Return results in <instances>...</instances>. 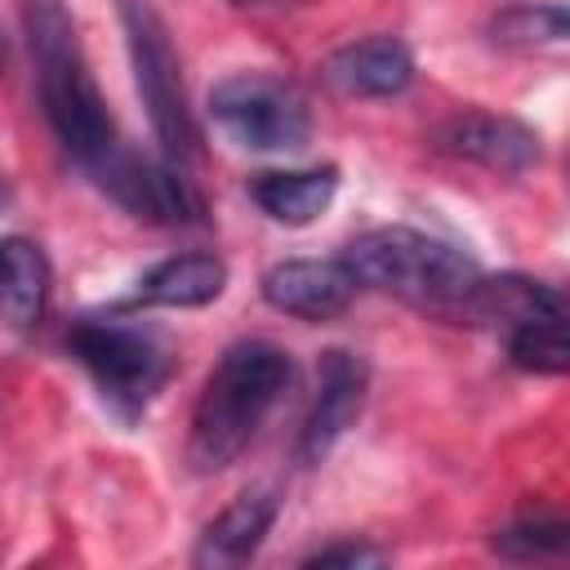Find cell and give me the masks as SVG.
Returning <instances> with one entry per match:
<instances>
[{"mask_svg": "<svg viewBox=\"0 0 570 570\" xmlns=\"http://www.w3.org/2000/svg\"><path fill=\"white\" fill-rule=\"evenodd\" d=\"M508 356L525 374H566L570 347H566V316H543L508 330Z\"/></svg>", "mask_w": 570, "mask_h": 570, "instance_id": "18", "label": "cell"}, {"mask_svg": "<svg viewBox=\"0 0 570 570\" xmlns=\"http://www.w3.org/2000/svg\"><path fill=\"white\" fill-rule=\"evenodd\" d=\"M356 289L361 285L343 258H285L263 272L267 307L298 316V321H330V316L347 312Z\"/></svg>", "mask_w": 570, "mask_h": 570, "instance_id": "10", "label": "cell"}, {"mask_svg": "<svg viewBox=\"0 0 570 570\" xmlns=\"http://www.w3.org/2000/svg\"><path fill=\"white\" fill-rule=\"evenodd\" d=\"M254 205L285 223V227H307L316 214L330 209L334 191H338V169L334 165H316V169H276V174H258L254 178Z\"/></svg>", "mask_w": 570, "mask_h": 570, "instance_id": "15", "label": "cell"}, {"mask_svg": "<svg viewBox=\"0 0 570 570\" xmlns=\"http://www.w3.org/2000/svg\"><path fill=\"white\" fill-rule=\"evenodd\" d=\"M321 71L347 98H392L414 80V53L396 36H370L334 49Z\"/></svg>", "mask_w": 570, "mask_h": 570, "instance_id": "11", "label": "cell"}, {"mask_svg": "<svg viewBox=\"0 0 570 570\" xmlns=\"http://www.w3.org/2000/svg\"><path fill=\"white\" fill-rule=\"evenodd\" d=\"M89 178L134 218L156 223V227H178V223H196L200 200L187 183V174L169 160H151L138 156L134 147H116L98 169H89Z\"/></svg>", "mask_w": 570, "mask_h": 570, "instance_id": "7", "label": "cell"}, {"mask_svg": "<svg viewBox=\"0 0 570 570\" xmlns=\"http://www.w3.org/2000/svg\"><path fill=\"white\" fill-rule=\"evenodd\" d=\"M303 566H383V548H374V543H352V539H343V543H330V548H316Z\"/></svg>", "mask_w": 570, "mask_h": 570, "instance_id": "20", "label": "cell"}, {"mask_svg": "<svg viewBox=\"0 0 570 570\" xmlns=\"http://www.w3.org/2000/svg\"><path fill=\"white\" fill-rule=\"evenodd\" d=\"M209 116L232 142L249 151H298L312 138V111L303 94L263 71H240L214 85Z\"/></svg>", "mask_w": 570, "mask_h": 570, "instance_id": "6", "label": "cell"}, {"mask_svg": "<svg viewBox=\"0 0 570 570\" xmlns=\"http://www.w3.org/2000/svg\"><path fill=\"white\" fill-rule=\"evenodd\" d=\"M566 31H570V13L561 0H521V4H508L503 13H494V22H490V40L503 49L561 45Z\"/></svg>", "mask_w": 570, "mask_h": 570, "instance_id": "17", "label": "cell"}, {"mask_svg": "<svg viewBox=\"0 0 570 570\" xmlns=\"http://www.w3.org/2000/svg\"><path fill=\"white\" fill-rule=\"evenodd\" d=\"M289 379H294V365L285 347L267 338L232 343L196 396L191 432H187V463L196 472H223L254 441V432L276 410Z\"/></svg>", "mask_w": 570, "mask_h": 570, "instance_id": "2", "label": "cell"}, {"mask_svg": "<svg viewBox=\"0 0 570 570\" xmlns=\"http://www.w3.org/2000/svg\"><path fill=\"white\" fill-rule=\"evenodd\" d=\"M67 352L94 379L102 401L120 419H138L169 379V356L156 334L125 321H80L67 334Z\"/></svg>", "mask_w": 570, "mask_h": 570, "instance_id": "5", "label": "cell"}, {"mask_svg": "<svg viewBox=\"0 0 570 570\" xmlns=\"http://www.w3.org/2000/svg\"><path fill=\"white\" fill-rule=\"evenodd\" d=\"M227 263L218 254H174L138 281V303L147 307H205L223 294Z\"/></svg>", "mask_w": 570, "mask_h": 570, "instance_id": "16", "label": "cell"}, {"mask_svg": "<svg viewBox=\"0 0 570 570\" xmlns=\"http://www.w3.org/2000/svg\"><path fill=\"white\" fill-rule=\"evenodd\" d=\"M22 31H27L40 107H45L53 138L85 174L98 169L120 147V134L107 116V102L98 94L89 62H85V49H80L67 4L62 0H22Z\"/></svg>", "mask_w": 570, "mask_h": 570, "instance_id": "1", "label": "cell"}, {"mask_svg": "<svg viewBox=\"0 0 570 570\" xmlns=\"http://www.w3.org/2000/svg\"><path fill=\"white\" fill-rule=\"evenodd\" d=\"M543 316H566V303L552 285L530 281V276H476L472 294L459 303V312L450 321H468V325H494V330H517L525 321H543Z\"/></svg>", "mask_w": 570, "mask_h": 570, "instance_id": "12", "label": "cell"}, {"mask_svg": "<svg viewBox=\"0 0 570 570\" xmlns=\"http://www.w3.org/2000/svg\"><path fill=\"white\" fill-rule=\"evenodd\" d=\"M120 27H125L129 67H134V85H138V98L147 107V120L165 147V160L183 169L200 151V129H196V116L187 107L183 67H178L169 27L151 0H120Z\"/></svg>", "mask_w": 570, "mask_h": 570, "instance_id": "4", "label": "cell"}, {"mask_svg": "<svg viewBox=\"0 0 570 570\" xmlns=\"http://www.w3.org/2000/svg\"><path fill=\"white\" fill-rule=\"evenodd\" d=\"M276 512H281V499L272 490H245L240 499H232L205 525L200 548H196V561L200 566H240V561H249L263 548Z\"/></svg>", "mask_w": 570, "mask_h": 570, "instance_id": "13", "label": "cell"}, {"mask_svg": "<svg viewBox=\"0 0 570 570\" xmlns=\"http://www.w3.org/2000/svg\"><path fill=\"white\" fill-rule=\"evenodd\" d=\"M436 147L445 156L472 160L490 174H525L539 160V134L517 116L494 111H459L436 129Z\"/></svg>", "mask_w": 570, "mask_h": 570, "instance_id": "9", "label": "cell"}, {"mask_svg": "<svg viewBox=\"0 0 570 570\" xmlns=\"http://www.w3.org/2000/svg\"><path fill=\"white\" fill-rule=\"evenodd\" d=\"M566 548V525L561 521H517L508 530L494 534V552L517 557V561H534V557H552Z\"/></svg>", "mask_w": 570, "mask_h": 570, "instance_id": "19", "label": "cell"}, {"mask_svg": "<svg viewBox=\"0 0 570 570\" xmlns=\"http://www.w3.org/2000/svg\"><path fill=\"white\" fill-rule=\"evenodd\" d=\"M49 258L27 236H0V325L31 330L49 307Z\"/></svg>", "mask_w": 570, "mask_h": 570, "instance_id": "14", "label": "cell"}, {"mask_svg": "<svg viewBox=\"0 0 570 570\" xmlns=\"http://www.w3.org/2000/svg\"><path fill=\"white\" fill-rule=\"evenodd\" d=\"M365 383H370V370L356 352H343V347H330L316 365V401L307 410V423H303V441H298V454L307 463H321L334 441L356 423L361 405H365Z\"/></svg>", "mask_w": 570, "mask_h": 570, "instance_id": "8", "label": "cell"}, {"mask_svg": "<svg viewBox=\"0 0 570 570\" xmlns=\"http://www.w3.org/2000/svg\"><path fill=\"white\" fill-rule=\"evenodd\" d=\"M343 263L356 285L383 289L436 316H454L481 276V267L463 249L414 227H374L343 249Z\"/></svg>", "mask_w": 570, "mask_h": 570, "instance_id": "3", "label": "cell"}]
</instances>
